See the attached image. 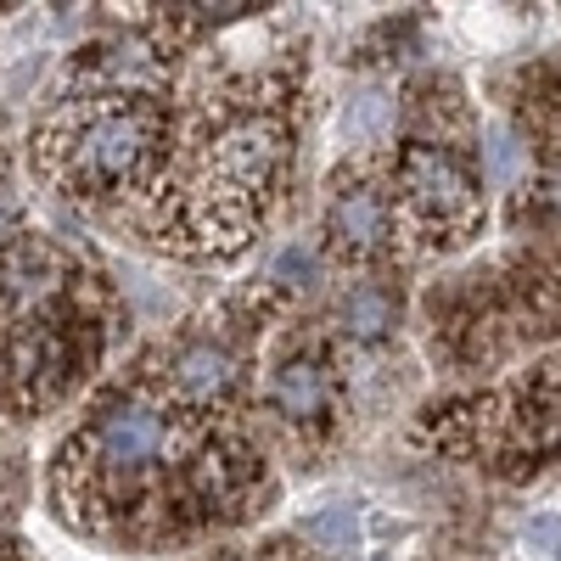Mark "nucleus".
<instances>
[{
    "label": "nucleus",
    "mask_w": 561,
    "mask_h": 561,
    "mask_svg": "<svg viewBox=\"0 0 561 561\" xmlns=\"http://www.w3.org/2000/svg\"><path fill=\"white\" fill-rule=\"evenodd\" d=\"M365 561H393V556H365Z\"/></svg>",
    "instance_id": "2eb2a0df"
},
{
    "label": "nucleus",
    "mask_w": 561,
    "mask_h": 561,
    "mask_svg": "<svg viewBox=\"0 0 561 561\" xmlns=\"http://www.w3.org/2000/svg\"><path fill=\"white\" fill-rule=\"evenodd\" d=\"M393 314H399V298L382 287V280H354V287L337 298V332L348 343H377L393 332Z\"/></svg>",
    "instance_id": "6e6552de"
},
{
    "label": "nucleus",
    "mask_w": 561,
    "mask_h": 561,
    "mask_svg": "<svg viewBox=\"0 0 561 561\" xmlns=\"http://www.w3.org/2000/svg\"><path fill=\"white\" fill-rule=\"evenodd\" d=\"M483 174H489L494 185L528 174V147H523V140L511 135L505 124H489V129H483Z\"/></svg>",
    "instance_id": "9d476101"
},
{
    "label": "nucleus",
    "mask_w": 561,
    "mask_h": 561,
    "mask_svg": "<svg viewBox=\"0 0 561 561\" xmlns=\"http://www.w3.org/2000/svg\"><path fill=\"white\" fill-rule=\"evenodd\" d=\"M399 214L388 203V192L365 174H337L332 203H325V242H332L343 259H377L393 248Z\"/></svg>",
    "instance_id": "0eeeda50"
},
{
    "label": "nucleus",
    "mask_w": 561,
    "mask_h": 561,
    "mask_svg": "<svg viewBox=\"0 0 561 561\" xmlns=\"http://www.w3.org/2000/svg\"><path fill=\"white\" fill-rule=\"evenodd\" d=\"M264 410L298 438H320L337 427L343 415V388H337V365L320 348H287L270 359L264 370Z\"/></svg>",
    "instance_id": "20e7f679"
},
{
    "label": "nucleus",
    "mask_w": 561,
    "mask_h": 561,
    "mask_svg": "<svg viewBox=\"0 0 561 561\" xmlns=\"http://www.w3.org/2000/svg\"><path fill=\"white\" fill-rule=\"evenodd\" d=\"M39 174L62 197L152 192L158 158L169 152V107L158 96H102L90 90L39 124Z\"/></svg>",
    "instance_id": "f257e3e1"
},
{
    "label": "nucleus",
    "mask_w": 561,
    "mask_h": 561,
    "mask_svg": "<svg viewBox=\"0 0 561 561\" xmlns=\"http://www.w3.org/2000/svg\"><path fill=\"white\" fill-rule=\"evenodd\" d=\"M79 270L62 248L39 237H12L0 242V325H18L28 314H45L79 287Z\"/></svg>",
    "instance_id": "423d86ee"
},
{
    "label": "nucleus",
    "mask_w": 561,
    "mask_h": 561,
    "mask_svg": "<svg viewBox=\"0 0 561 561\" xmlns=\"http://www.w3.org/2000/svg\"><path fill=\"white\" fill-rule=\"evenodd\" d=\"M102 343H107L102 320L79 304V287H73L45 314L7 325V343H0V393H7V404L23 410V415L57 404L73 382H84L90 370H96Z\"/></svg>",
    "instance_id": "f03ea898"
},
{
    "label": "nucleus",
    "mask_w": 561,
    "mask_h": 561,
    "mask_svg": "<svg viewBox=\"0 0 561 561\" xmlns=\"http://www.w3.org/2000/svg\"><path fill=\"white\" fill-rule=\"evenodd\" d=\"M545 203H550V214H556V225H561V169L545 180Z\"/></svg>",
    "instance_id": "4468645a"
},
{
    "label": "nucleus",
    "mask_w": 561,
    "mask_h": 561,
    "mask_svg": "<svg viewBox=\"0 0 561 561\" xmlns=\"http://www.w3.org/2000/svg\"><path fill=\"white\" fill-rule=\"evenodd\" d=\"M304 275H314V248L293 242L287 253L275 259V280H304Z\"/></svg>",
    "instance_id": "ddd939ff"
},
{
    "label": "nucleus",
    "mask_w": 561,
    "mask_h": 561,
    "mask_svg": "<svg viewBox=\"0 0 561 561\" xmlns=\"http://www.w3.org/2000/svg\"><path fill=\"white\" fill-rule=\"evenodd\" d=\"M388 124H393V96H388V84H365L359 96L348 102V113H343V135H348V140H377Z\"/></svg>",
    "instance_id": "1a4fd4ad"
},
{
    "label": "nucleus",
    "mask_w": 561,
    "mask_h": 561,
    "mask_svg": "<svg viewBox=\"0 0 561 561\" xmlns=\"http://www.w3.org/2000/svg\"><path fill=\"white\" fill-rule=\"evenodd\" d=\"M523 545H528V550H561V517H556V511H539V517H528Z\"/></svg>",
    "instance_id": "f8f14e48"
},
{
    "label": "nucleus",
    "mask_w": 561,
    "mask_h": 561,
    "mask_svg": "<svg viewBox=\"0 0 561 561\" xmlns=\"http://www.w3.org/2000/svg\"><path fill=\"white\" fill-rule=\"evenodd\" d=\"M399 214L421 225L433 242H460L478 225V180L438 140H410L399 152Z\"/></svg>",
    "instance_id": "7ed1b4c3"
},
{
    "label": "nucleus",
    "mask_w": 561,
    "mask_h": 561,
    "mask_svg": "<svg viewBox=\"0 0 561 561\" xmlns=\"http://www.w3.org/2000/svg\"><path fill=\"white\" fill-rule=\"evenodd\" d=\"M163 370H152V388L163 399H174L180 410H197V415H225V404L237 399L242 388V354L230 348L225 337L208 332H185L158 354Z\"/></svg>",
    "instance_id": "39448f33"
},
{
    "label": "nucleus",
    "mask_w": 561,
    "mask_h": 561,
    "mask_svg": "<svg viewBox=\"0 0 561 561\" xmlns=\"http://www.w3.org/2000/svg\"><path fill=\"white\" fill-rule=\"evenodd\" d=\"M304 539H314L320 550H354L359 545V523H354V511L337 505V511H320V517L304 523Z\"/></svg>",
    "instance_id": "9b49d317"
}]
</instances>
